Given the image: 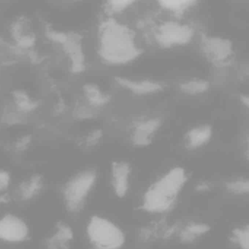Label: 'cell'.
<instances>
[{
	"label": "cell",
	"mask_w": 249,
	"mask_h": 249,
	"mask_svg": "<svg viewBox=\"0 0 249 249\" xmlns=\"http://www.w3.org/2000/svg\"><path fill=\"white\" fill-rule=\"evenodd\" d=\"M57 231L47 240L49 249H68L70 241L73 237L72 229L63 222H59L56 225Z\"/></svg>",
	"instance_id": "9a60e30c"
},
{
	"label": "cell",
	"mask_w": 249,
	"mask_h": 249,
	"mask_svg": "<svg viewBox=\"0 0 249 249\" xmlns=\"http://www.w3.org/2000/svg\"><path fill=\"white\" fill-rule=\"evenodd\" d=\"M13 103L20 114L34 113L39 107V102L25 90L16 89L11 93Z\"/></svg>",
	"instance_id": "4fadbf2b"
},
{
	"label": "cell",
	"mask_w": 249,
	"mask_h": 249,
	"mask_svg": "<svg viewBox=\"0 0 249 249\" xmlns=\"http://www.w3.org/2000/svg\"><path fill=\"white\" fill-rule=\"evenodd\" d=\"M209 230L208 224L204 223H189L182 229L179 237L183 243H192L198 237L206 234Z\"/></svg>",
	"instance_id": "2e32d148"
},
{
	"label": "cell",
	"mask_w": 249,
	"mask_h": 249,
	"mask_svg": "<svg viewBox=\"0 0 249 249\" xmlns=\"http://www.w3.org/2000/svg\"><path fill=\"white\" fill-rule=\"evenodd\" d=\"M43 186V180L40 175H34L30 180L24 182L19 186L21 196L24 200L31 199L37 195Z\"/></svg>",
	"instance_id": "d6986e66"
},
{
	"label": "cell",
	"mask_w": 249,
	"mask_h": 249,
	"mask_svg": "<svg viewBox=\"0 0 249 249\" xmlns=\"http://www.w3.org/2000/svg\"><path fill=\"white\" fill-rule=\"evenodd\" d=\"M161 125V120L157 118L137 122L134 125L132 131V144L138 147L148 146L152 142L154 135L160 129Z\"/></svg>",
	"instance_id": "9c48e42d"
},
{
	"label": "cell",
	"mask_w": 249,
	"mask_h": 249,
	"mask_svg": "<svg viewBox=\"0 0 249 249\" xmlns=\"http://www.w3.org/2000/svg\"><path fill=\"white\" fill-rule=\"evenodd\" d=\"M70 60V71L73 74H81L86 69V57L81 43V37L77 33H71L68 43L63 46Z\"/></svg>",
	"instance_id": "ba28073f"
},
{
	"label": "cell",
	"mask_w": 249,
	"mask_h": 249,
	"mask_svg": "<svg viewBox=\"0 0 249 249\" xmlns=\"http://www.w3.org/2000/svg\"><path fill=\"white\" fill-rule=\"evenodd\" d=\"M8 201V197L5 195L0 196V202H7Z\"/></svg>",
	"instance_id": "4dcf8cb0"
},
{
	"label": "cell",
	"mask_w": 249,
	"mask_h": 249,
	"mask_svg": "<svg viewBox=\"0 0 249 249\" xmlns=\"http://www.w3.org/2000/svg\"><path fill=\"white\" fill-rule=\"evenodd\" d=\"M240 101L242 102L243 105H244L246 107H249V97L247 95H244V94H242L240 97Z\"/></svg>",
	"instance_id": "f546056e"
},
{
	"label": "cell",
	"mask_w": 249,
	"mask_h": 249,
	"mask_svg": "<svg viewBox=\"0 0 249 249\" xmlns=\"http://www.w3.org/2000/svg\"><path fill=\"white\" fill-rule=\"evenodd\" d=\"M209 87L208 81L198 78L184 81L179 86L180 91L189 95H196L205 93L209 89Z\"/></svg>",
	"instance_id": "ac0fdd59"
},
{
	"label": "cell",
	"mask_w": 249,
	"mask_h": 249,
	"mask_svg": "<svg viewBox=\"0 0 249 249\" xmlns=\"http://www.w3.org/2000/svg\"><path fill=\"white\" fill-rule=\"evenodd\" d=\"M45 35L49 40L56 44L60 45L62 47L68 43L71 37V33L56 30L48 24L45 27Z\"/></svg>",
	"instance_id": "ffe728a7"
},
{
	"label": "cell",
	"mask_w": 249,
	"mask_h": 249,
	"mask_svg": "<svg viewBox=\"0 0 249 249\" xmlns=\"http://www.w3.org/2000/svg\"><path fill=\"white\" fill-rule=\"evenodd\" d=\"M226 189L230 193L242 195L247 194L249 190V182L248 179H237L226 183Z\"/></svg>",
	"instance_id": "603a6c76"
},
{
	"label": "cell",
	"mask_w": 249,
	"mask_h": 249,
	"mask_svg": "<svg viewBox=\"0 0 249 249\" xmlns=\"http://www.w3.org/2000/svg\"><path fill=\"white\" fill-rule=\"evenodd\" d=\"M158 3L161 8L171 11L175 16L180 17L185 11L196 5L197 2L195 0H161Z\"/></svg>",
	"instance_id": "e0dca14e"
},
{
	"label": "cell",
	"mask_w": 249,
	"mask_h": 249,
	"mask_svg": "<svg viewBox=\"0 0 249 249\" xmlns=\"http://www.w3.org/2000/svg\"><path fill=\"white\" fill-rule=\"evenodd\" d=\"M142 49L137 45L130 27L113 18L100 23L98 28V54L104 63L126 65L138 59Z\"/></svg>",
	"instance_id": "6da1fadb"
},
{
	"label": "cell",
	"mask_w": 249,
	"mask_h": 249,
	"mask_svg": "<svg viewBox=\"0 0 249 249\" xmlns=\"http://www.w3.org/2000/svg\"><path fill=\"white\" fill-rule=\"evenodd\" d=\"M103 136V133L102 129H94V130L90 132L88 135L86 137L85 140H84L85 145L87 147L94 146V145H97L100 142Z\"/></svg>",
	"instance_id": "d4e9b609"
},
{
	"label": "cell",
	"mask_w": 249,
	"mask_h": 249,
	"mask_svg": "<svg viewBox=\"0 0 249 249\" xmlns=\"http://www.w3.org/2000/svg\"><path fill=\"white\" fill-rule=\"evenodd\" d=\"M117 84L122 88L129 90L136 95H148L155 94L164 89V86L158 81L142 80L135 81L124 77L117 76L114 78Z\"/></svg>",
	"instance_id": "30bf717a"
},
{
	"label": "cell",
	"mask_w": 249,
	"mask_h": 249,
	"mask_svg": "<svg viewBox=\"0 0 249 249\" xmlns=\"http://www.w3.org/2000/svg\"><path fill=\"white\" fill-rule=\"evenodd\" d=\"M231 241L238 245L241 249H249V227H237L231 231Z\"/></svg>",
	"instance_id": "44dd1931"
},
{
	"label": "cell",
	"mask_w": 249,
	"mask_h": 249,
	"mask_svg": "<svg viewBox=\"0 0 249 249\" xmlns=\"http://www.w3.org/2000/svg\"><path fill=\"white\" fill-rule=\"evenodd\" d=\"M82 90L84 98L87 100L89 106L93 108H100L108 104L110 101V96L103 92L97 84L93 83L84 84Z\"/></svg>",
	"instance_id": "5bb4252c"
},
{
	"label": "cell",
	"mask_w": 249,
	"mask_h": 249,
	"mask_svg": "<svg viewBox=\"0 0 249 249\" xmlns=\"http://www.w3.org/2000/svg\"><path fill=\"white\" fill-rule=\"evenodd\" d=\"M28 235L25 223L15 215L8 214L0 218V238L9 242L23 241Z\"/></svg>",
	"instance_id": "52a82bcc"
},
{
	"label": "cell",
	"mask_w": 249,
	"mask_h": 249,
	"mask_svg": "<svg viewBox=\"0 0 249 249\" xmlns=\"http://www.w3.org/2000/svg\"><path fill=\"white\" fill-rule=\"evenodd\" d=\"M209 189V186L205 183H200V184L197 185L196 187L197 192H205V191H208Z\"/></svg>",
	"instance_id": "f1b7e54d"
},
{
	"label": "cell",
	"mask_w": 249,
	"mask_h": 249,
	"mask_svg": "<svg viewBox=\"0 0 249 249\" xmlns=\"http://www.w3.org/2000/svg\"><path fill=\"white\" fill-rule=\"evenodd\" d=\"M87 234L91 244L97 249H119L125 242L124 234L119 227L97 215L90 219Z\"/></svg>",
	"instance_id": "3957f363"
},
{
	"label": "cell",
	"mask_w": 249,
	"mask_h": 249,
	"mask_svg": "<svg viewBox=\"0 0 249 249\" xmlns=\"http://www.w3.org/2000/svg\"><path fill=\"white\" fill-rule=\"evenodd\" d=\"M134 3L133 0H111L105 3L104 10L108 15L120 14Z\"/></svg>",
	"instance_id": "7402d4cb"
},
{
	"label": "cell",
	"mask_w": 249,
	"mask_h": 249,
	"mask_svg": "<svg viewBox=\"0 0 249 249\" xmlns=\"http://www.w3.org/2000/svg\"><path fill=\"white\" fill-rule=\"evenodd\" d=\"M195 35V30L189 24L176 21H164L160 24L154 33V38L159 46L164 49L184 46L190 43Z\"/></svg>",
	"instance_id": "5b68a950"
},
{
	"label": "cell",
	"mask_w": 249,
	"mask_h": 249,
	"mask_svg": "<svg viewBox=\"0 0 249 249\" xmlns=\"http://www.w3.org/2000/svg\"><path fill=\"white\" fill-rule=\"evenodd\" d=\"M200 49L208 62L220 68L228 65L234 54L232 43L230 40L204 33L200 36Z\"/></svg>",
	"instance_id": "8992f818"
},
{
	"label": "cell",
	"mask_w": 249,
	"mask_h": 249,
	"mask_svg": "<svg viewBox=\"0 0 249 249\" xmlns=\"http://www.w3.org/2000/svg\"><path fill=\"white\" fill-rule=\"evenodd\" d=\"M65 107H66V104L62 99H60V100H58L56 106H55V111H56V113L60 114V113H63Z\"/></svg>",
	"instance_id": "83f0119b"
},
{
	"label": "cell",
	"mask_w": 249,
	"mask_h": 249,
	"mask_svg": "<svg viewBox=\"0 0 249 249\" xmlns=\"http://www.w3.org/2000/svg\"><path fill=\"white\" fill-rule=\"evenodd\" d=\"M212 135L213 129L209 125L196 126L186 134V148L190 150L197 149L208 143Z\"/></svg>",
	"instance_id": "7c38bea8"
},
{
	"label": "cell",
	"mask_w": 249,
	"mask_h": 249,
	"mask_svg": "<svg viewBox=\"0 0 249 249\" xmlns=\"http://www.w3.org/2000/svg\"><path fill=\"white\" fill-rule=\"evenodd\" d=\"M94 170H86L72 178L65 186L64 196L67 208L71 212H78L84 206L86 198L96 180Z\"/></svg>",
	"instance_id": "277c9868"
},
{
	"label": "cell",
	"mask_w": 249,
	"mask_h": 249,
	"mask_svg": "<svg viewBox=\"0 0 249 249\" xmlns=\"http://www.w3.org/2000/svg\"><path fill=\"white\" fill-rule=\"evenodd\" d=\"M9 182V173L4 170H0V192L8 187Z\"/></svg>",
	"instance_id": "4316f807"
},
{
	"label": "cell",
	"mask_w": 249,
	"mask_h": 249,
	"mask_svg": "<svg viewBox=\"0 0 249 249\" xmlns=\"http://www.w3.org/2000/svg\"><path fill=\"white\" fill-rule=\"evenodd\" d=\"M33 142V135L30 134L23 135L21 138H18L16 142L15 149L17 151H24L28 148Z\"/></svg>",
	"instance_id": "484cf974"
},
{
	"label": "cell",
	"mask_w": 249,
	"mask_h": 249,
	"mask_svg": "<svg viewBox=\"0 0 249 249\" xmlns=\"http://www.w3.org/2000/svg\"><path fill=\"white\" fill-rule=\"evenodd\" d=\"M187 180L184 169L174 167L154 182L145 192L142 208L147 212L161 213L172 209Z\"/></svg>",
	"instance_id": "7a4b0ae2"
},
{
	"label": "cell",
	"mask_w": 249,
	"mask_h": 249,
	"mask_svg": "<svg viewBox=\"0 0 249 249\" xmlns=\"http://www.w3.org/2000/svg\"><path fill=\"white\" fill-rule=\"evenodd\" d=\"M112 183L119 197L125 196L129 188L130 166L125 161H113L111 166Z\"/></svg>",
	"instance_id": "8fae6325"
},
{
	"label": "cell",
	"mask_w": 249,
	"mask_h": 249,
	"mask_svg": "<svg viewBox=\"0 0 249 249\" xmlns=\"http://www.w3.org/2000/svg\"><path fill=\"white\" fill-rule=\"evenodd\" d=\"M95 109L91 107V106H85V105L80 104L75 106L73 110L72 116L75 119L84 120V119H91L96 115Z\"/></svg>",
	"instance_id": "cb8c5ba5"
}]
</instances>
